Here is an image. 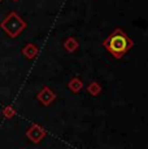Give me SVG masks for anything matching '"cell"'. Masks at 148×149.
Instances as JSON below:
<instances>
[{"mask_svg":"<svg viewBox=\"0 0 148 149\" xmlns=\"http://www.w3.org/2000/svg\"><path fill=\"white\" fill-rule=\"evenodd\" d=\"M127 47H129L127 38L124 34L119 33V31L116 33L114 35L110 36L109 40H108V48H109L110 52L114 53L116 56H119L121 53H124L125 51L127 49Z\"/></svg>","mask_w":148,"mask_h":149,"instance_id":"cell-1","label":"cell"}]
</instances>
